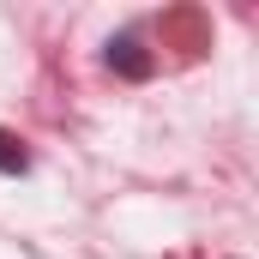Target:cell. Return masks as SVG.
<instances>
[{
  "instance_id": "cell-1",
  "label": "cell",
  "mask_w": 259,
  "mask_h": 259,
  "mask_svg": "<svg viewBox=\"0 0 259 259\" xmlns=\"http://www.w3.org/2000/svg\"><path fill=\"white\" fill-rule=\"evenodd\" d=\"M109 72H121V78H151L157 61L145 55V42H139V30H121V36H109Z\"/></svg>"
},
{
  "instance_id": "cell-2",
  "label": "cell",
  "mask_w": 259,
  "mask_h": 259,
  "mask_svg": "<svg viewBox=\"0 0 259 259\" xmlns=\"http://www.w3.org/2000/svg\"><path fill=\"white\" fill-rule=\"evenodd\" d=\"M24 169H30V151H24V139L0 127V175H24Z\"/></svg>"
}]
</instances>
